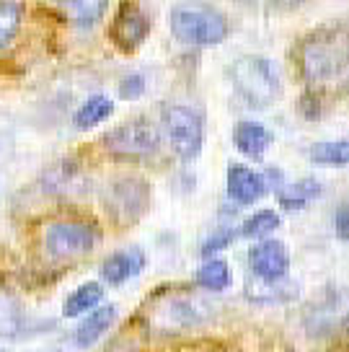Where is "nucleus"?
I'll use <instances>...</instances> for the list:
<instances>
[{
    "label": "nucleus",
    "mask_w": 349,
    "mask_h": 352,
    "mask_svg": "<svg viewBox=\"0 0 349 352\" xmlns=\"http://www.w3.org/2000/svg\"><path fill=\"white\" fill-rule=\"evenodd\" d=\"M300 73L308 83L313 86H331L341 83L347 76L349 65V50H347V34L341 26L337 29H324L308 36L300 47Z\"/></svg>",
    "instance_id": "f257e3e1"
},
{
    "label": "nucleus",
    "mask_w": 349,
    "mask_h": 352,
    "mask_svg": "<svg viewBox=\"0 0 349 352\" xmlns=\"http://www.w3.org/2000/svg\"><path fill=\"white\" fill-rule=\"evenodd\" d=\"M168 26L176 42L189 47H215L228 36L225 16L205 0H181L171 8Z\"/></svg>",
    "instance_id": "f03ea898"
},
{
    "label": "nucleus",
    "mask_w": 349,
    "mask_h": 352,
    "mask_svg": "<svg viewBox=\"0 0 349 352\" xmlns=\"http://www.w3.org/2000/svg\"><path fill=\"white\" fill-rule=\"evenodd\" d=\"M230 86L236 88L243 104H249L251 109H267L280 99L282 80L280 70L272 60L259 55H243L228 67Z\"/></svg>",
    "instance_id": "7ed1b4c3"
},
{
    "label": "nucleus",
    "mask_w": 349,
    "mask_h": 352,
    "mask_svg": "<svg viewBox=\"0 0 349 352\" xmlns=\"http://www.w3.org/2000/svg\"><path fill=\"white\" fill-rule=\"evenodd\" d=\"M164 132L168 138V145L181 161H192L199 155L205 145V120L202 114L184 104H168L161 114Z\"/></svg>",
    "instance_id": "20e7f679"
},
{
    "label": "nucleus",
    "mask_w": 349,
    "mask_h": 352,
    "mask_svg": "<svg viewBox=\"0 0 349 352\" xmlns=\"http://www.w3.org/2000/svg\"><path fill=\"white\" fill-rule=\"evenodd\" d=\"M150 205V187L140 176H120L104 189V208L117 226H132Z\"/></svg>",
    "instance_id": "39448f33"
},
{
    "label": "nucleus",
    "mask_w": 349,
    "mask_h": 352,
    "mask_svg": "<svg viewBox=\"0 0 349 352\" xmlns=\"http://www.w3.org/2000/svg\"><path fill=\"white\" fill-rule=\"evenodd\" d=\"M98 243V228L86 220H55L44 228V252L52 259H78Z\"/></svg>",
    "instance_id": "423d86ee"
},
{
    "label": "nucleus",
    "mask_w": 349,
    "mask_h": 352,
    "mask_svg": "<svg viewBox=\"0 0 349 352\" xmlns=\"http://www.w3.org/2000/svg\"><path fill=\"white\" fill-rule=\"evenodd\" d=\"M104 148L117 158H148L161 148V132L142 117L130 120L104 135Z\"/></svg>",
    "instance_id": "0eeeda50"
},
{
    "label": "nucleus",
    "mask_w": 349,
    "mask_h": 352,
    "mask_svg": "<svg viewBox=\"0 0 349 352\" xmlns=\"http://www.w3.org/2000/svg\"><path fill=\"white\" fill-rule=\"evenodd\" d=\"M249 270H251L254 280L262 283H280L290 272V254L282 241L274 239H264V241L254 243L249 252Z\"/></svg>",
    "instance_id": "6e6552de"
},
{
    "label": "nucleus",
    "mask_w": 349,
    "mask_h": 352,
    "mask_svg": "<svg viewBox=\"0 0 349 352\" xmlns=\"http://www.w3.org/2000/svg\"><path fill=\"white\" fill-rule=\"evenodd\" d=\"M150 34V19L135 0H122L120 13L111 23V39L122 52H135Z\"/></svg>",
    "instance_id": "1a4fd4ad"
},
{
    "label": "nucleus",
    "mask_w": 349,
    "mask_h": 352,
    "mask_svg": "<svg viewBox=\"0 0 349 352\" xmlns=\"http://www.w3.org/2000/svg\"><path fill=\"white\" fill-rule=\"evenodd\" d=\"M39 324L26 314L19 296H13L8 287L0 285V337L3 340H29Z\"/></svg>",
    "instance_id": "9d476101"
},
{
    "label": "nucleus",
    "mask_w": 349,
    "mask_h": 352,
    "mask_svg": "<svg viewBox=\"0 0 349 352\" xmlns=\"http://www.w3.org/2000/svg\"><path fill=\"white\" fill-rule=\"evenodd\" d=\"M207 316V306H202L194 298H171L166 300L161 311L155 314V321L161 329H171V331H181V329H192L196 324H202Z\"/></svg>",
    "instance_id": "9b49d317"
},
{
    "label": "nucleus",
    "mask_w": 349,
    "mask_h": 352,
    "mask_svg": "<svg viewBox=\"0 0 349 352\" xmlns=\"http://www.w3.org/2000/svg\"><path fill=\"white\" fill-rule=\"evenodd\" d=\"M145 270V252L132 246L124 252L109 254L104 264H101V280L111 287H120L124 283H130L132 277H137Z\"/></svg>",
    "instance_id": "f8f14e48"
},
{
    "label": "nucleus",
    "mask_w": 349,
    "mask_h": 352,
    "mask_svg": "<svg viewBox=\"0 0 349 352\" xmlns=\"http://www.w3.org/2000/svg\"><path fill=\"white\" fill-rule=\"evenodd\" d=\"M225 187H228V197L236 205H254L267 195V184H264L262 174H256L249 166L233 164L225 176Z\"/></svg>",
    "instance_id": "ddd939ff"
},
{
    "label": "nucleus",
    "mask_w": 349,
    "mask_h": 352,
    "mask_svg": "<svg viewBox=\"0 0 349 352\" xmlns=\"http://www.w3.org/2000/svg\"><path fill=\"white\" fill-rule=\"evenodd\" d=\"M117 314H120V308L117 306H98L93 308L91 314H88L86 319L80 321L73 331V344H76L78 350H88V347H93L106 331L111 329V324L117 321Z\"/></svg>",
    "instance_id": "4468645a"
},
{
    "label": "nucleus",
    "mask_w": 349,
    "mask_h": 352,
    "mask_svg": "<svg viewBox=\"0 0 349 352\" xmlns=\"http://www.w3.org/2000/svg\"><path fill=\"white\" fill-rule=\"evenodd\" d=\"M233 145L238 148V153L249 155V158H262L267 148L272 145V132L259 122L243 120L233 127Z\"/></svg>",
    "instance_id": "2eb2a0df"
},
{
    "label": "nucleus",
    "mask_w": 349,
    "mask_h": 352,
    "mask_svg": "<svg viewBox=\"0 0 349 352\" xmlns=\"http://www.w3.org/2000/svg\"><path fill=\"white\" fill-rule=\"evenodd\" d=\"M55 6L78 26H93L109 8V0H55Z\"/></svg>",
    "instance_id": "dca6fc26"
},
{
    "label": "nucleus",
    "mask_w": 349,
    "mask_h": 352,
    "mask_svg": "<svg viewBox=\"0 0 349 352\" xmlns=\"http://www.w3.org/2000/svg\"><path fill=\"white\" fill-rule=\"evenodd\" d=\"M321 195V184L316 179H300V182H293V184H282L277 189V199H280V208L287 210V212H297L303 210L308 202Z\"/></svg>",
    "instance_id": "f3484780"
},
{
    "label": "nucleus",
    "mask_w": 349,
    "mask_h": 352,
    "mask_svg": "<svg viewBox=\"0 0 349 352\" xmlns=\"http://www.w3.org/2000/svg\"><path fill=\"white\" fill-rule=\"evenodd\" d=\"M111 114H114V101L104 94H93L80 104V109L73 117V124H76V130H93L104 120H109Z\"/></svg>",
    "instance_id": "a211bd4d"
},
{
    "label": "nucleus",
    "mask_w": 349,
    "mask_h": 352,
    "mask_svg": "<svg viewBox=\"0 0 349 352\" xmlns=\"http://www.w3.org/2000/svg\"><path fill=\"white\" fill-rule=\"evenodd\" d=\"M101 300H104V287L98 285V283H83V285L76 287L67 296L63 314H65V319H78V316L91 314L93 308L101 306Z\"/></svg>",
    "instance_id": "6ab92c4d"
},
{
    "label": "nucleus",
    "mask_w": 349,
    "mask_h": 352,
    "mask_svg": "<svg viewBox=\"0 0 349 352\" xmlns=\"http://www.w3.org/2000/svg\"><path fill=\"white\" fill-rule=\"evenodd\" d=\"M42 184L49 195H70L80 184V168L73 161H60L44 174Z\"/></svg>",
    "instance_id": "aec40b11"
},
{
    "label": "nucleus",
    "mask_w": 349,
    "mask_h": 352,
    "mask_svg": "<svg viewBox=\"0 0 349 352\" xmlns=\"http://www.w3.org/2000/svg\"><path fill=\"white\" fill-rule=\"evenodd\" d=\"M230 267L228 262L223 259H210L205 262L199 270H196V283L205 287V290H212V293H220L230 285Z\"/></svg>",
    "instance_id": "412c9836"
},
{
    "label": "nucleus",
    "mask_w": 349,
    "mask_h": 352,
    "mask_svg": "<svg viewBox=\"0 0 349 352\" xmlns=\"http://www.w3.org/2000/svg\"><path fill=\"white\" fill-rule=\"evenodd\" d=\"M308 158L318 166H347L349 164V143L347 140L316 143V145H311Z\"/></svg>",
    "instance_id": "4be33fe9"
},
{
    "label": "nucleus",
    "mask_w": 349,
    "mask_h": 352,
    "mask_svg": "<svg viewBox=\"0 0 349 352\" xmlns=\"http://www.w3.org/2000/svg\"><path fill=\"white\" fill-rule=\"evenodd\" d=\"M280 228V215L274 210H259L251 218H246V223L240 226V236L246 239H267L269 233Z\"/></svg>",
    "instance_id": "5701e85b"
},
{
    "label": "nucleus",
    "mask_w": 349,
    "mask_h": 352,
    "mask_svg": "<svg viewBox=\"0 0 349 352\" xmlns=\"http://www.w3.org/2000/svg\"><path fill=\"white\" fill-rule=\"evenodd\" d=\"M21 26V6L16 0H3L0 3V50H5L13 42Z\"/></svg>",
    "instance_id": "b1692460"
},
{
    "label": "nucleus",
    "mask_w": 349,
    "mask_h": 352,
    "mask_svg": "<svg viewBox=\"0 0 349 352\" xmlns=\"http://www.w3.org/2000/svg\"><path fill=\"white\" fill-rule=\"evenodd\" d=\"M236 239V228H220V231L210 233V239L202 243V256H212V254H220L223 249H228Z\"/></svg>",
    "instance_id": "393cba45"
},
{
    "label": "nucleus",
    "mask_w": 349,
    "mask_h": 352,
    "mask_svg": "<svg viewBox=\"0 0 349 352\" xmlns=\"http://www.w3.org/2000/svg\"><path fill=\"white\" fill-rule=\"evenodd\" d=\"M145 94V78L140 73H130L120 80V96L124 101H135Z\"/></svg>",
    "instance_id": "a878e982"
},
{
    "label": "nucleus",
    "mask_w": 349,
    "mask_h": 352,
    "mask_svg": "<svg viewBox=\"0 0 349 352\" xmlns=\"http://www.w3.org/2000/svg\"><path fill=\"white\" fill-rule=\"evenodd\" d=\"M334 226H337V236L341 241H347L349 239V210L347 205H341L337 210V215H334Z\"/></svg>",
    "instance_id": "bb28decb"
},
{
    "label": "nucleus",
    "mask_w": 349,
    "mask_h": 352,
    "mask_svg": "<svg viewBox=\"0 0 349 352\" xmlns=\"http://www.w3.org/2000/svg\"><path fill=\"white\" fill-rule=\"evenodd\" d=\"M274 8H280V11H293L297 6H303L306 0H269Z\"/></svg>",
    "instance_id": "cd10ccee"
},
{
    "label": "nucleus",
    "mask_w": 349,
    "mask_h": 352,
    "mask_svg": "<svg viewBox=\"0 0 349 352\" xmlns=\"http://www.w3.org/2000/svg\"><path fill=\"white\" fill-rule=\"evenodd\" d=\"M238 3H251V0H238Z\"/></svg>",
    "instance_id": "c85d7f7f"
},
{
    "label": "nucleus",
    "mask_w": 349,
    "mask_h": 352,
    "mask_svg": "<svg viewBox=\"0 0 349 352\" xmlns=\"http://www.w3.org/2000/svg\"><path fill=\"white\" fill-rule=\"evenodd\" d=\"M0 352H3V350H0Z\"/></svg>",
    "instance_id": "c756f323"
}]
</instances>
